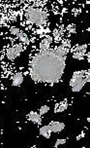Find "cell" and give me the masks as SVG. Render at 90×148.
<instances>
[{
  "mask_svg": "<svg viewBox=\"0 0 90 148\" xmlns=\"http://www.w3.org/2000/svg\"><path fill=\"white\" fill-rule=\"evenodd\" d=\"M52 43V37L51 36H47L45 37L43 40L41 41L40 43V50H46V49H49L51 44Z\"/></svg>",
  "mask_w": 90,
  "mask_h": 148,
  "instance_id": "9",
  "label": "cell"
},
{
  "mask_svg": "<svg viewBox=\"0 0 90 148\" xmlns=\"http://www.w3.org/2000/svg\"><path fill=\"white\" fill-rule=\"evenodd\" d=\"M27 119L30 122L37 124V125H41V123H42L41 115H40V113L36 112V111H31V112H29V114L27 115Z\"/></svg>",
  "mask_w": 90,
  "mask_h": 148,
  "instance_id": "6",
  "label": "cell"
},
{
  "mask_svg": "<svg viewBox=\"0 0 90 148\" xmlns=\"http://www.w3.org/2000/svg\"><path fill=\"white\" fill-rule=\"evenodd\" d=\"M84 54H85V53L76 51V52H74V54H73V59L78 60H83L84 59Z\"/></svg>",
  "mask_w": 90,
  "mask_h": 148,
  "instance_id": "12",
  "label": "cell"
},
{
  "mask_svg": "<svg viewBox=\"0 0 90 148\" xmlns=\"http://www.w3.org/2000/svg\"><path fill=\"white\" fill-rule=\"evenodd\" d=\"M86 50H87V45H81V46H78L76 48V51L83 52V53H85Z\"/></svg>",
  "mask_w": 90,
  "mask_h": 148,
  "instance_id": "16",
  "label": "cell"
},
{
  "mask_svg": "<svg viewBox=\"0 0 90 148\" xmlns=\"http://www.w3.org/2000/svg\"><path fill=\"white\" fill-rule=\"evenodd\" d=\"M84 136H85V133H84V132H81V134L76 136V140H81V138H83Z\"/></svg>",
  "mask_w": 90,
  "mask_h": 148,
  "instance_id": "19",
  "label": "cell"
},
{
  "mask_svg": "<svg viewBox=\"0 0 90 148\" xmlns=\"http://www.w3.org/2000/svg\"><path fill=\"white\" fill-rule=\"evenodd\" d=\"M67 30L69 31V32H71V33H76V26L74 25H69L67 26Z\"/></svg>",
  "mask_w": 90,
  "mask_h": 148,
  "instance_id": "17",
  "label": "cell"
},
{
  "mask_svg": "<svg viewBox=\"0 0 90 148\" xmlns=\"http://www.w3.org/2000/svg\"><path fill=\"white\" fill-rule=\"evenodd\" d=\"M67 50H41L30 62V73L36 82H57L64 72Z\"/></svg>",
  "mask_w": 90,
  "mask_h": 148,
  "instance_id": "1",
  "label": "cell"
},
{
  "mask_svg": "<svg viewBox=\"0 0 90 148\" xmlns=\"http://www.w3.org/2000/svg\"><path fill=\"white\" fill-rule=\"evenodd\" d=\"M66 140H67L66 138H58L57 140L55 141L54 146H55V147H58L59 145H63L64 143H66Z\"/></svg>",
  "mask_w": 90,
  "mask_h": 148,
  "instance_id": "15",
  "label": "cell"
},
{
  "mask_svg": "<svg viewBox=\"0 0 90 148\" xmlns=\"http://www.w3.org/2000/svg\"><path fill=\"white\" fill-rule=\"evenodd\" d=\"M18 37L22 43H23V44H28L29 43V39H28L27 34L22 32V31H20V32L18 34Z\"/></svg>",
  "mask_w": 90,
  "mask_h": 148,
  "instance_id": "11",
  "label": "cell"
},
{
  "mask_svg": "<svg viewBox=\"0 0 90 148\" xmlns=\"http://www.w3.org/2000/svg\"><path fill=\"white\" fill-rule=\"evenodd\" d=\"M23 50H24V47H23L22 44H17L13 47H10L6 52L7 58L11 60H14L22 54L23 52Z\"/></svg>",
  "mask_w": 90,
  "mask_h": 148,
  "instance_id": "4",
  "label": "cell"
},
{
  "mask_svg": "<svg viewBox=\"0 0 90 148\" xmlns=\"http://www.w3.org/2000/svg\"><path fill=\"white\" fill-rule=\"evenodd\" d=\"M60 35H61V32H60L59 30H54L53 31V36L55 37V38H58V37H60Z\"/></svg>",
  "mask_w": 90,
  "mask_h": 148,
  "instance_id": "18",
  "label": "cell"
},
{
  "mask_svg": "<svg viewBox=\"0 0 90 148\" xmlns=\"http://www.w3.org/2000/svg\"><path fill=\"white\" fill-rule=\"evenodd\" d=\"M39 133H40V134H41L42 136L46 137V138H49L51 136L52 132H51V128H49V126L47 125V126H43L42 128H40Z\"/></svg>",
  "mask_w": 90,
  "mask_h": 148,
  "instance_id": "10",
  "label": "cell"
},
{
  "mask_svg": "<svg viewBox=\"0 0 90 148\" xmlns=\"http://www.w3.org/2000/svg\"><path fill=\"white\" fill-rule=\"evenodd\" d=\"M49 126L52 133H60L65 129V124L63 122H59V121H51Z\"/></svg>",
  "mask_w": 90,
  "mask_h": 148,
  "instance_id": "5",
  "label": "cell"
},
{
  "mask_svg": "<svg viewBox=\"0 0 90 148\" xmlns=\"http://www.w3.org/2000/svg\"><path fill=\"white\" fill-rule=\"evenodd\" d=\"M49 111V105H42L41 107H40V109H39V113H40V115H45V114H47V112Z\"/></svg>",
  "mask_w": 90,
  "mask_h": 148,
  "instance_id": "13",
  "label": "cell"
},
{
  "mask_svg": "<svg viewBox=\"0 0 90 148\" xmlns=\"http://www.w3.org/2000/svg\"><path fill=\"white\" fill-rule=\"evenodd\" d=\"M85 74H86L85 70H78V71H76V72L73 74L72 78H71V80H70V86L74 92H81L84 87V85L86 84Z\"/></svg>",
  "mask_w": 90,
  "mask_h": 148,
  "instance_id": "3",
  "label": "cell"
},
{
  "mask_svg": "<svg viewBox=\"0 0 90 148\" xmlns=\"http://www.w3.org/2000/svg\"><path fill=\"white\" fill-rule=\"evenodd\" d=\"M26 17L28 21L37 25H42L46 23L47 18V14L45 11H42L36 8H28L26 12Z\"/></svg>",
  "mask_w": 90,
  "mask_h": 148,
  "instance_id": "2",
  "label": "cell"
},
{
  "mask_svg": "<svg viewBox=\"0 0 90 148\" xmlns=\"http://www.w3.org/2000/svg\"><path fill=\"white\" fill-rule=\"evenodd\" d=\"M69 106V102H68V99H66L62 101H60L56 106H55V109H54V112L55 113H59V112H64V111L67 109Z\"/></svg>",
  "mask_w": 90,
  "mask_h": 148,
  "instance_id": "8",
  "label": "cell"
},
{
  "mask_svg": "<svg viewBox=\"0 0 90 148\" xmlns=\"http://www.w3.org/2000/svg\"><path fill=\"white\" fill-rule=\"evenodd\" d=\"M24 77H23V74L22 72L16 73L12 78V85L14 87H20L23 83Z\"/></svg>",
  "mask_w": 90,
  "mask_h": 148,
  "instance_id": "7",
  "label": "cell"
},
{
  "mask_svg": "<svg viewBox=\"0 0 90 148\" xmlns=\"http://www.w3.org/2000/svg\"><path fill=\"white\" fill-rule=\"evenodd\" d=\"M20 32V29L17 26H12L11 28H10V33L12 34V35H15V36H18V34Z\"/></svg>",
  "mask_w": 90,
  "mask_h": 148,
  "instance_id": "14",
  "label": "cell"
}]
</instances>
